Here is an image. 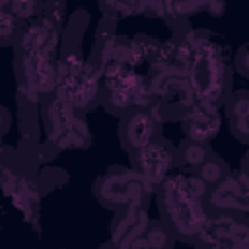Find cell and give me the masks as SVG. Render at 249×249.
Returning a JSON list of instances; mask_svg holds the SVG:
<instances>
[{
	"label": "cell",
	"mask_w": 249,
	"mask_h": 249,
	"mask_svg": "<svg viewBox=\"0 0 249 249\" xmlns=\"http://www.w3.org/2000/svg\"><path fill=\"white\" fill-rule=\"evenodd\" d=\"M210 148L206 142H200V140H191L187 138L179 150H177V158L181 161V165L185 167H193V169H198L208 158H210Z\"/></svg>",
	"instance_id": "10"
},
{
	"label": "cell",
	"mask_w": 249,
	"mask_h": 249,
	"mask_svg": "<svg viewBox=\"0 0 249 249\" xmlns=\"http://www.w3.org/2000/svg\"><path fill=\"white\" fill-rule=\"evenodd\" d=\"M230 123H231V132L239 140H249V117H245V119H233Z\"/></svg>",
	"instance_id": "17"
},
{
	"label": "cell",
	"mask_w": 249,
	"mask_h": 249,
	"mask_svg": "<svg viewBox=\"0 0 249 249\" xmlns=\"http://www.w3.org/2000/svg\"><path fill=\"white\" fill-rule=\"evenodd\" d=\"M16 18H35V14L39 12V0H10L8 6Z\"/></svg>",
	"instance_id": "14"
},
{
	"label": "cell",
	"mask_w": 249,
	"mask_h": 249,
	"mask_svg": "<svg viewBox=\"0 0 249 249\" xmlns=\"http://www.w3.org/2000/svg\"><path fill=\"white\" fill-rule=\"evenodd\" d=\"M241 171L249 177V152L245 154V158H243V161H241Z\"/></svg>",
	"instance_id": "18"
},
{
	"label": "cell",
	"mask_w": 249,
	"mask_h": 249,
	"mask_svg": "<svg viewBox=\"0 0 249 249\" xmlns=\"http://www.w3.org/2000/svg\"><path fill=\"white\" fill-rule=\"evenodd\" d=\"M0 27H2V39H4V41H8V39L16 33V16H14V12H12L8 6H4V10H2Z\"/></svg>",
	"instance_id": "15"
},
{
	"label": "cell",
	"mask_w": 249,
	"mask_h": 249,
	"mask_svg": "<svg viewBox=\"0 0 249 249\" xmlns=\"http://www.w3.org/2000/svg\"><path fill=\"white\" fill-rule=\"evenodd\" d=\"M171 230H165L161 224H152L146 228V231L138 237V241L134 243V247H165L169 243H173L171 239Z\"/></svg>",
	"instance_id": "11"
},
{
	"label": "cell",
	"mask_w": 249,
	"mask_h": 249,
	"mask_svg": "<svg viewBox=\"0 0 249 249\" xmlns=\"http://www.w3.org/2000/svg\"><path fill=\"white\" fill-rule=\"evenodd\" d=\"M101 10L111 18H126L136 12L138 0H99Z\"/></svg>",
	"instance_id": "13"
},
{
	"label": "cell",
	"mask_w": 249,
	"mask_h": 249,
	"mask_svg": "<svg viewBox=\"0 0 249 249\" xmlns=\"http://www.w3.org/2000/svg\"><path fill=\"white\" fill-rule=\"evenodd\" d=\"M208 189L198 173H169L161 181V210L171 231L183 237H195L200 231L208 218L202 204Z\"/></svg>",
	"instance_id": "1"
},
{
	"label": "cell",
	"mask_w": 249,
	"mask_h": 249,
	"mask_svg": "<svg viewBox=\"0 0 249 249\" xmlns=\"http://www.w3.org/2000/svg\"><path fill=\"white\" fill-rule=\"evenodd\" d=\"M173 163L175 154L161 140H152L134 152V169L142 173L150 183H161L171 173Z\"/></svg>",
	"instance_id": "5"
},
{
	"label": "cell",
	"mask_w": 249,
	"mask_h": 249,
	"mask_svg": "<svg viewBox=\"0 0 249 249\" xmlns=\"http://www.w3.org/2000/svg\"><path fill=\"white\" fill-rule=\"evenodd\" d=\"M235 68L241 76L249 78V43L243 45L235 54Z\"/></svg>",
	"instance_id": "16"
},
{
	"label": "cell",
	"mask_w": 249,
	"mask_h": 249,
	"mask_svg": "<svg viewBox=\"0 0 249 249\" xmlns=\"http://www.w3.org/2000/svg\"><path fill=\"white\" fill-rule=\"evenodd\" d=\"M148 226H150V220L140 206L123 208V214L113 222V243L134 247V243L146 231Z\"/></svg>",
	"instance_id": "9"
},
{
	"label": "cell",
	"mask_w": 249,
	"mask_h": 249,
	"mask_svg": "<svg viewBox=\"0 0 249 249\" xmlns=\"http://www.w3.org/2000/svg\"><path fill=\"white\" fill-rule=\"evenodd\" d=\"M154 134H156V117L152 113L144 109H134L126 113V117L123 119L121 136L128 150L136 152L142 146L150 144L154 140Z\"/></svg>",
	"instance_id": "7"
},
{
	"label": "cell",
	"mask_w": 249,
	"mask_h": 249,
	"mask_svg": "<svg viewBox=\"0 0 249 249\" xmlns=\"http://www.w3.org/2000/svg\"><path fill=\"white\" fill-rule=\"evenodd\" d=\"M196 173L200 175V179H202L208 187H212V185L218 183L222 177H226L228 165H226L224 160H220V158H216V156H210V158L196 169Z\"/></svg>",
	"instance_id": "12"
},
{
	"label": "cell",
	"mask_w": 249,
	"mask_h": 249,
	"mask_svg": "<svg viewBox=\"0 0 249 249\" xmlns=\"http://www.w3.org/2000/svg\"><path fill=\"white\" fill-rule=\"evenodd\" d=\"M183 128L187 138L208 142L220 130V115L210 101L195 99L191 105L185 107Z\"/></svg>",
	"instance_id": "6"
},
{
	"label": "cell",
	"mask_w": 249,
	"mask_h": 249,
	"mask_svg": "<svg viewBox=\"0 0 249 249\" xmlns=\"http://www.w3.org/2000/svg\"><path fill=\"white\" fill-rule=\"evenodd\" d=\"M56 43H58L56 23L53 18H47V16L41 19H35L31 25H27V29L21 35L23 54L25 53H39V54L53 56Z\"/></svg>",
	"instance_id": "8"
},
{
	"label": "cell",
	"mask_w": 249,
	"mask_h": 249,
	"mask_svg": "<svg viewBox=\"0 0 249 249\" xmlns=\"http://www.w3.org/2000/svg\"><path fill=\"white\" fill-rule=\"evenodd\" d=\"M245 216H247V220H249V202H247V208H245V212H243Z\"/></svg>",
	"instance_id": "19"
},
{
	"label": "cell",
	"mask_w": 249,
	"mask_h": 249,
	"mask_svg": "<svg viewBox=\"0 0 249 249\" xmlns=\"http://www.w3.org/2000/svg\"><path fill=\"white\" fill-rule=\"evenodd\" d=\"M196 237L210 247H249V220L218 212L216 216L206 218Z\"/></svg>",
	"instance_id": "3"
},
{
	"label": "cell",
	"mask_w": 249,
	"mask_h": 249,
	"mask_svg": "<svg viewBox=\"0 0 249 249\" xmlns=\"http://www.w3.org/2000/svg\"><path fill=\"white\" fill-rule=\"evenodd\" d=\"M150 181L136 169H111L95 183V196L117 208L142 206L150 195Z\"/></svg>",
	"instance_id": "2"
},
{
	"label": "cell",
	"mask_w": 249,
	"mask_h": 249,
	"mask_svg": "<svg viewBox=\"0 0 249 249\" xmlns=\"http://www.w3.org/2000/svg\"><path fill=\"white\" fill-rule=\"evenodd\" d=\"M206 202L214 212H245L249 202V177L243 171H228L226 177L208 189Z\"/></svg>",
	"instance_id": "4"
}]
</instances>
